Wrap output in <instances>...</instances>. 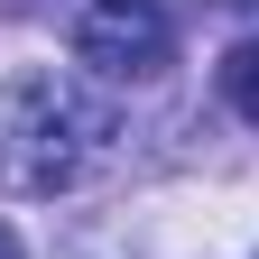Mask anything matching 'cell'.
Wrapping results in <instances>:
<instances>
[{
  "label": "cell",
  "instance_id": "obj_3",
  "mask_svg": "<svg viewBox=\"0 0 259 259\" xmlns=\"http://www.w3.org/2000/svg\"><path fill=\"white\" fill-rule=\"evenodd\" d=\"M222 102H232V111L259 130V37H241L232 56H222Z\"/></svg>",
  "mask_w": 259,
  "mask_h": 259
},
{
  "label": "cell",
  "instance_id": "obj_4",
  "mask_svg": "<svg viewBox=\"0 0 259 259\" xmlns=\"http://www.w3.org/2000/svg\"><path fill=\"white\" fill-rule=\"evenodd\" d=\"M0 259H19V250H10V232H0Z\"/></svg>",
  "mask_w": 259,
  "mask_h": 259
},
{
  "label": "cell",
  "instance_id": "obj_1",
  "mask_svg": "<svg viewBox=\"0 0 259 259\" xmlns=\"http://www.w3.org/2000/svg\"><path fill=\"white\" fill-rule=\"evenodd\" d=\"M111 139V111L65 74H10L0 83V185L10 194H65L83 157Z\"/></svg>",
  "mask_w": 259,
  "mask_h": 259
},
{
  "label": "cell",
  "instance_id": "obj_2",
  "mask_svg": "<svg viewBox=\"0 0 259 259\" xmlns=\"http://www.w3.org/2000/svg\"><path fill=\"white\" fill-rule=\"evenodd\" d=\"M74 56L93 65V74L130 83V74H157V65L176 56V28H167V10H157V0H83V19H74Z\"/></svg>",
  "mask_w": 259,
  "mask_h": 259
}]
</instances>
